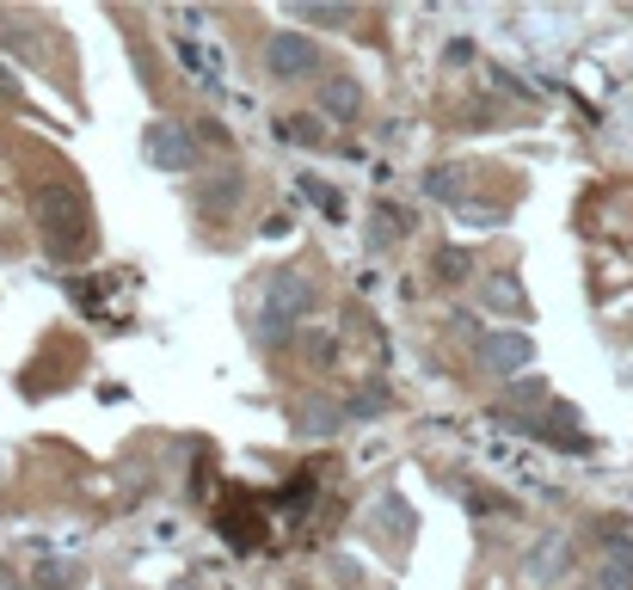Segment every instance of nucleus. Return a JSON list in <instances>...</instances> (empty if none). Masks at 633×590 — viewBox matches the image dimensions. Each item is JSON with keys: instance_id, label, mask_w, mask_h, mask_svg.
I'll return each instance as SVG.
<instances>
[{"instance_id": "obj_1", "label": "nucleus", "mask_w": 633, "mask_h": 590, "mask_svg": "<svg viewBox=\"0 0 633 590\" xmlns=\"http://www.w3.org/2000/svg\"><path fill=\"white\" fill-rule=\"evenodd\" d=\"M277 296L271 302H265V333H283V326H290V314H302V308H308V296H302V277H277Z\"/></svg>"}, {"instance_id": "obj_2", "label": "nucleus", "mask_w": 633, "mask_h": 590, "mask_svg": "<svg viewBox=\"0 0 633 590\" xmlns=\"http://www.w3.org/2000/svg\"><path fill=\"white\" fill-rule=\"evenodd\" d=\"M486 363H492V370H523V363H529V338L523 333H492L486 338Z\"/></svg>"}, {"instance_id": "obj_3", "label": "nucleus", "mask_w": 633, "mask_h": 590, "mask_svg": "<svg viewBox=\"0 0 633 590\" xmlns=\"http://www.w3.org/2000/svg\"><path fill=\"white\" fill-rule=\"evenodd\" d=\"M602 590H633V541H609V554H602Z\"/></svg>"}, {"instance_id": "obj_4", "label": "nucleus", "mask_w": 633, "mask_h": 590, "mask_svg": "<svg viewBox=\"0 0 633 590\" xmlns=\"http://www.w3.org/2000/svg\"><path fill=\"white\" fill-rule=\"evenodd\" d=\"M271 68H277V74H302V68H314V44H302V37H277V44H271Z\"/></svg>"}, {"instance_id": "obj_5", "label": "nucleus", "mask_w": 633, "mask_h": 590, "mask_svg": "<svg viewBox=\"0 0 633 590\" xmlns=\"http://www.w3.org/2000/svg\"><path fill=\"white\" fill-rule=\"evenodd\" d=\"M357 99H363V93L351 81H332V86H326V111H332V118H357Z\"/></svg>"}, {"instance_id": "obj_6", "label": "nucleus", "mask_w": 633, "mask_h": 590, "mask_svg": "<svg viewBox=\"0 0 633 590\" xmlns=\"http://www.w3.org/2000/svg\"><path fill=\"white\" fill-rule=\"evenodd\" d=\"M155 160H167V167H185V160H191L185 135H179V130H155Z\"/></svg>"}]
</instances>
